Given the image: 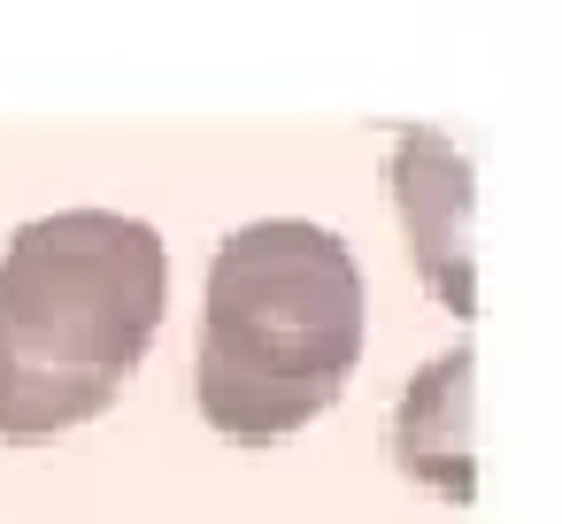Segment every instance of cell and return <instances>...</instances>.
<instances>
[{
	"mask_svg": "<svg viewBox=\"0 0 562 524\" xmlns=\"http://www.w3.org/2000/svg\"><path fill=\"white\" fill-rule=\"evenodd\" d=\"M470 416H477V355L470 347H447L431 355L401 409H393V462L439 493V501H470L477 493V455H470Z\"/></svg>",
	"mask_w": 562,
	"mask_h": 524,
	"instance_id": "277c9868",
	"label": "cell"
},
{
	"mask_svg": "<svg viewBox=\"0 0 562 524\" xmlns=\"http://www.w3.org/2000/svg\"><path fill=\"white\" fill-rule=\"evenodd\" d=\"M162 232L124 209H55L0 247V439L93 424L155 347Z\"/></svg>",
	"mask_w": 562,
	"mask_h": 524,
	"instance_id": "6da1fadb",
	"label": "cell"
},
{
	"mask_svg": "<svg viewBox=\"0 0 562 524\" xmlns=\"http://www.w3.org/2000/svg\"><path fill=\"white\" fill-rule=\"evenodd\" d=\"M393 201H401L424 286L454 316H477V270H470V201H477V186H470L462 147L431 124H408L393 140Z\"/></svg>",
	"mask_w": 562,
	"mask_h": 524,
	"instance_id": "3957f363",
	"label": "cell"
},
{
	"mask_svg": "<svg viewBox=\"0 0 562 524\" xmlns=\"http://www.w3.org/2000/svg\"><path fill=\"white\" fill-rule=\"evenodd\" d=\"M355 363H362V270L347 239L308 216L239 224L209 263L201 363H193L201 416L239 447L285 439L347 393Z\"/></svg>",
	"mask_w": 562,
	"mask_h": 524,
	"instance_id": "7a4b0ae2",
	"label": "cell"
}]
</instances>
